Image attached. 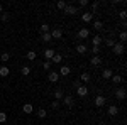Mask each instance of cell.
I'll return each mask as SVG.
<instances>
[{"label": "cell", "mask_w": 127, "mask_h": 125, "mask_svg": "<svg viewBox=\"0 0 127 125\" xmlns=\"http://www.w3.org/2000/svg\"><path fill=\"white\" fill-rule=\"evenodd\" d=\"M112 49H114V54H117V56H122V54H124V51H126L124 44H120V42H115Z\"/></svg>", "instance_id": "cell-1"}, {"label": "cell", "mask_w": 127, "mask_h": 125, "mask_svg": "<svg viewBox=\"0 0 127 125\" xmlns=\"http://www.w3.org/2000/svg\"><path fill=\"white\" fill-rule=\"evenodd\" d=\"M76 95H78L80 98H85V96L88 95V88L85 86V85H80V86L76 88Z\"/></svg>", "instance_id": "cell-2"}, {"label": "cell", "mask_w": 127, "mask_h": 125, "mask_svg": "<svg viewBox=\"0 0 127 125\" xmlns=\"http://www.w3.org/2000/svg\"><path fill=\"white\" fill-rule=\"evenodd\" d=\"M63 103L68 106V108H73L75 100H73V96H71V95H64V96H63Z\"/></svg>", "instance_id": "cell-3"}, {"label": "cell", "mask_w": 127, "mask_h": 125, "mask_svg": "<svg viewBox=\"0 0 127 125\" xmlns=\"http://www.w3.org/2000/svg\"><path fill=\"white\" fill-rule=\"evenodd\" d=\"M48 81H49V83H58V81H59V75L56 73V71H49Z\"/></svg>", "instance_id": "cell-4"}, {"label": "cell", "mask_w": 127, "mask_h": 125, "mask_svg": "<svg viewBox=\"0 0 127 125\" xmlns=\"http://www.w3.org/2000/svg\"><path fill=\"white\" fill-rule=\"evenodd\" d=\"M49 34H51V37H53V39H61V37H63V29L56 27V29H53V30H51Z\"/></svg>", "instance_id": "cell-5"}, {"label": "cell", "mask_w": 127, "mask_h": 125, "mask_svg": "<svg viewBox=\"0 0 127 125\" xmlns=\"http://www.w3.org/2000/svg\"><path fill=\"white\" fill-rule=\"evenodd\" d=\"M64 14L66 15H75V14H78V9L75 5H66L64 7Z\"/></svg>", "instance_id": "cell-6"}, {"label": "cell", "mask_w": 127, "mask_h": 125, "mask_svg": "<svg viewBox=\"0 0 127 125\" xmlns=\"http://www.w3.org/2000/svg\"><path fill=\"white\" fill-rule=\"evenodd\" d=\"M69 73H71V68H69V66H61V68H59V73H58V75L64 78V76H69Z\"/></svg>", "instance_id": "cell-7"}, {"label": "cell", "mask_w": 127, "mask_h": 125, "mask_svg": "<svg viewBox=\"0 0 127 125\" xmlns=\"http://www.w3.org/2000/svg\"><path fill=\"white\" fill-rule=\"evenodd\" d=\"M105 103H107V98L103 95H98L97 98H95V106H103Z\"/></svg>", "instance_id": "cell-8"}, {"label": "cell", "mask_w": 127, "mask_h": 125, "mask_svg": "<svg viewBox=\"0 0 127 125\" xmlns=\"http://www.w3.org/2000/svg\"><path fill=\"white\" fill-rule=\"evenodd\" d=\"M93 15H95V14H92V12H83V14H81V20H83V22H92V20H93Z\"/></svg>", "instance_id": "cell-9"}, {"label": "cell", "mask_w": 127, "mask_h": 125, "mask_svg": "<svg viewBox=\"0 0 127 125\" xmlns=\"http://www.w3.org/2000/svg\"><path fill=\"white\" fill-rule=\"evenodd\" d=\"M88 36H90V30H88L87 27H83V29L78 30V39H87Z\"/></svg>", "instance_id": "cell-10"}, {"label": "cell", "mask_w": 127, "mask_h": 125, "mask_svg": "<svg viewBox=\"0 0 127 125\" xmlns=\"http://www.w3.org/2000/svg\"><path fill=\"white\" fill-rule=\"evenodd\" d=\"M112 76H114V73H112L110 68H105V69L102 71V78H103V79H110Z\"/></svg>", "instance_id": "cell-11"}, {"label": "cell", "mask_w": 127, "mask_h": 125, "mask_svg": "<svg viewBox=\"0 0 127 125\" xmlns=\"http://www.w3.org/2000/svg\"><path fill=\"white\" fill-rule=\"evenodd\" d=\"M53 96H54V100H58V101H61V100H63V96H64V93H63V90H61V88H58V90H54V93H53Z\"/></svg>", "instance_id": "cell-12"}, {"label": "cell", "mask_w": 127, "mask_h": 125, "mask_svg": "<svg viewBox=\"0 0 127 125\" xmlns=\"http://www.w3.org/2000/svg\"><path fill=\"white\" fill-rule=\"evenodd\" d=\"M115 96H117L119 100H126V88H119V90H115Z\"/></svg>", "instance_id": "cell-13"}, {"label": "cell", "mask_w": 127, "mask_h": 125, "mask_svg": "<svg viewBox=\"0 0 127 125\" xmlns=\"http://www.w3.org/2000/svg\"><path fill=\"white\" fill-rule=\"evenodd\" d=\"M54 54H56V51H54V49H46V51H44V58H46V61H49V59H53V56H54Z\"/></svg>", "instance_id": "cell-14"}, {"label": "cell", "mask_w": 127, "mask_h": 125, "mask_svg": "<svg viewBox=\"0 0 127 125\" xmlns=\"http://www.w3.org/2000/svg\"><path fill=\"white\" fill-rule=\"evenodd\" d=\"M9 75H10L9 66H0V76H2V78H7Z\"/></svg>", "instance_id": "cell-15"}, {"label": "cell", "mask_w": 127, "mask_h": 125, "mask_svg": "<svg viewBox=\"0 0 127 125\" xmlns=\"http://www.w3.org/2000/svg\"><path fill=\"white\" fill-rule=\"evenodd\" d=\"M76 52L78 54H85V52H88V48L85 44H76Z\"/></svg>", "instance_id": "cell-16"}, {"label": "cell", "mask_w": 127, "mask_h": 125, "mask_svg": "<svg viewBox=\"0 0 127 125\" xmlns=\"http://www.w3.org/2000/svg\"><path fill=\"white\" fill-rule=\"evenodd\" d=\"M107 112H108V115H110V117H115V115L119 113V108H117L115 105H110V106H108V110H107Z\"/></svg>", "instance_id": "cell-17"}, {"label": "cell", "mask_w": 127, "mask_h": 125, "mask_svg": "<svg viewBox=\"0 0 127 125\" xmlns=\"http://www.w3.org/2000/svg\"><path fill=\"white\" fill-rule=\"evenodd\" d=\"M90 64H92V66H100V64H102V59H100V56H93V58L90 59Z\"/></svg>", "instance_id": "cell-18"}, {"label": "cell", "mask_w": 127, "mask_h": 125, "mask_svg": "<svg viewBox=\"0 0 127 125\" xmlns=\"http://www.w3.org/2000/svg\"><path fill=\"white\" fill-rule=\"evenodd\" d=\"M22 112L24 113H32L34 112V106L31 105V103H26V105H22Z\"/></svg>", "instance_id": "cell-19"}, {"label": "cell", "mask_w": 127, "mask_h": 125, "mask_svg": "<svg viewBox=\"0 0 127 125\" xmlns=\"http://www.w3.org/2000/svg\"><path fill=\"white\" fill-rule=\"evenodd\" d=\"M102 42H103L102 36H93V39H92V44H93V46H100Z\"/></svg>", "instance_id": "cell-20"}, {"label": "cell", "mask_w": 127, "mask_h": 125, "mask_svg": "<svg viewBox=\"0 0 127 125\" xmlns=\"http://www.w3.org/2000/svg\"><path fill=\"white\" fill-rule=\"evenodd\" d=\"M110 81H112V83H115V85H119V83H124V78L119 76V75H114V76L110 78Z\"/></svg>", "instance_id": "cell-21"}, {"label": "cell", "mask_w": 127, "mask_h": 125, "mask_svg": "<svg viewBox=\"0 0 127 125\" xmlns=\"http://www.w3.org/2000/svg\"><path fill=\"white\" fill-rule=\"evenodd\" d=\"M26 58L29 59V61H36V58H37V54H36V51H27Z\"/></svg>", "instance_id": "cell-22"}, {"label": "cell", "mask_w": 127, "mask_h": 125, "mask_svg": "<svg viewBox=\"0 0 127 125\" xmlns=\"http://www.w3.org/2000/svg\"><path fill=\"white\" fill-rule=\"evenodd\" d=\"M93 29L95 30H102L103 29V22H102V20H95V22H93Z\"/></svg>", "instance_id": "cell-23"}, {"label": "cell", "mask_w": 127, "mask_h": 125, "mask_svg": "<svg viewBox=\"0 0 127 125\" xmlns=\"http://www.w3.org/2000/svg\"><path fill=\"white\" fill-rule=\"evenodd\" d=\"M20 73H22V76H29L31 75V66H22L20 68Z\"/></svg>", "instance_id": "cell-24"}, {"label": "cell", "mask_w": 127, "mask_h": 125, "mask_svg": "<svg viewBox=\"0 0 127 125\" xmlns=\"http://www.w3.org/2000/svg\"><path fill=\"white\" fill-rule=\"evenodd\" d=\"M41 41H42V42H51L53 37H51V34H49V32H46V34H42V36H41Z\"/></svg>", "instance_id": "cell-25"}, {"label": "cell", "mask_w": 127, "mask_h": 125, "mask_svg": "<svg viewBox=\"0 0 127 125\" xmlns=\"http://www.w3.org/2000/svg\"><path fill=\"white\" fill-rule=\"evenodd\" d=\"M36 113H37L39 118H46V115H48V112H46L44 108H37V112H36Z\"/></svg>", "instance_id": "cell-26"}, {"label": "cell", "mask_w": 127, "mask_h": 125, "mask_svg": "<svg viewBox=\"0 0 127 125\" xmlns=\"http://www.w3.org/2000/svg\"><path fill=\"white\" fill-rule=\"evenodd\" d=\"M80 81H83V83H88V81H90V73H81V76H80Z\"/></svg>", "instance_id": "cell-27"}, {"label": "cell", "mask_w": 127, "mask_h": 125, "mask_svg": "<svg viewBox=\"0 0 127 125\" xmlns=\"http://www.w3.org/2000/svg\"><path fill=\"white\" fill-rule=\"evenodd\" d=\"M119 39H120V44H124V42L127 41V32L126 30H122V32L119 34Z\"/></svg>", "instance_id": "cell-28"}, {"label": "cell", "mask_w": 127, "mask_h": 125, "mask_svg": "<svg viewBox=\"0 0 127 125\" xmlns=\"http://www.w3.org/2000/svg\"><path fill=\"white\" fill-rule=\"evenodd\" d=\"M119 17H120V20H122L124 24H126V19H127V12H126L124 9H122L120 12H119Z\"/></svg>", "instance_id": "cell-29"}, {"label": "cell", "mask_w": 127, "mask_h": 125, "mask_svg": "<svg viewBox=\"0 0 127 125\" xmlns=\"http://www.w3.org/2000/svg\"><path fill=\"white\" fill-rule=\"evenodd\" d=\"M90 7H92V14H95V12L98 10V7H100V2H92Z\"/></svg>", "instance_id": "cell-30"}, {"label": "cell", "mask_w": 127, "mask_h": 125, "mask_svg": "<svg viewBox=\"0 0 127 125\" xmlns=\"http://www.w3.org/2000/svg\"><path fill=\"white\" fill-rule=\"evenodd\" d=\"M51 61H53V63H56V64H58V63H61V61H63V56H61V54H54V56H53V59H51Z\"/></svg>", "instance_id": "cell-31"}, {"label": "cell", "mask_w": 127, "mask_h": 125, "mask_svg": "<svg viewBox=\"0 0 127 125\" xmlns=\"http://www.w3.org/2000/svg\"><path fill=\"white\" fill-rule=\"evenodd\" d=\"M66 5H68V3H66L64 0H59L58 3H56V7H58L59 10H64V7H66Z\"/></svg>", "instance_id": "cell-32"}, {"label": "cell", "mask_w": 127, "mask_h": 125, "mask_svg": "<svg viewBox=\"0 0 127 125\" xmlns=\"http://www.w3.org/2000/svg\"><path fill=\"white\" fill-rule=\"evenodd\" d=\"M9 19H10V14H9V12H3V14L0 15V20H3V22H9Z\"/></svg>", "instance_id": "cell-33"}, {"label": "cell", "mask_w": 127, "mask_h": 125, "mask_svg": "<svg viewBox=\"0 0 127 125\" xmlns=\"http://www.w3.org/2000/svg\"><path fill=\"white\" fill-rule=\"evenodd\" d=\"M0 59H2L3 63H7V61L10 59V54L9 52H2V54H0Z\"/></svg>", "instance_id": "cell-34"}, {"label": "cell", "mask_w": 127, "mask_h": 125, "mask_svg": "<svg viewBox=\"0 0 127 125\" xmlns=\"http://www.w3.org/2000/svg\"><path fill=\"white\" fill-rule=\"evenodd\" d=\"M41 32H42V34L49 32V24H41Z\"/></svg>", "instance_id": "cell-35"}, {"label": "cell", "mask_w": 127, "mask_h": 125, "mask_svg": "<svg viewBox=\"0 0 127 125\" xmlns=\"http://www.w3.org/2000/svg\"><path fill=\"white\" fill-rule=\"evenodd\" d=\"M114 44H115V41H114V39H105V46H108V48H114Z\"/></svg>", "instance_id": "cell-36"}, {"label": "cell", "mask_w": 127, "mask_h": 125, "mask_svg": "<svg viewBox=\"0 0 127 125\" xmlns=\"http://www.w3.org/2000/svg\"><path fill=\"white\" fill-rule=\"evenodd\" d=\"M49 68H51V63H49V61H44V63H42V69L49 71Z\"/></svg>", "instance_id": "cell-37"}, {"label": "cell", "mask_w": 127, "mask_h": 125, "mask_svg": "<svg viewBox=\"0 0 127 125\" xmlns=\"http://www.w3.org/2000/svg\"><path fill=\"white\" fill-rule=\"evenodd\" d=\"M51 108H53V110H56V108H59V101H58V100H54V101L51 103Z\"/></svg>", "instance_id": "cell-38"}, {"label": "cell", "mask_w": 127, "mask_h": 125, "mask_svg": "<svg viewBox=\"0 0 127 125\" xmlns=\"http://www.w3.org/2000/svg\"><path fill=\"white\" fill-rule=\"evenodd\" d=\"M100 51H102V49H100V46H93V48H92V52H93V54H98Z\"/></svg>", "instance_id": "cell-39"}, {"label": "cell", "mask_w": 127, "mask_h": 125, "mask_svg": "<svg viewBox=\"0 0 127 125\" xmlns=\"http://www.w3.org/2000/svg\"><path fill=\"white\" fill-rule=\"evenodd\" d=\"M0 122H7V113L0 112Z\"/></svg>", "instance_id": "cell-40"}, {"label": "cell", "mask_w": 127, "mask_h": 125, "mask_svg": "<svg viewBox=\"0 0 127 125\" xmlns=\"http://www.w3.org/2000/svg\"><path fill=\"white\" fill-rule=\"evenodd\" d=\"M78 5H80V7H87V5H88V0H80Z\"/></svg>", "instance_id": "cell-41"}, {"label": "cell", "mask_w": 127, "mask_h": 125, "mask_svg": "<svg viewBox=\"0 0 127 125\" xmlns=\"http://www.w3.org/2000/svg\"><path fill=\"white\" fill-rule=\"evenodd\" d=\"M0 14H3V7L2 5H0Z\"/></svg>", "instance_id": "cell-42"}, {"label": "cell", "mask_w": 127, "mask_h": 125, "mask_svg": "<svg viewBox=\"0 0 127 125\" xmlns=\"http://www.w3.org/2000/svg\"><path fill=\"white\" fill-rule=\"evenodd\" d=\"M98 125H107V124H105V122H102V124H98Z\"/></svg>", "instance_id": "cell-43"}, {"label": "cell", "mask_w": 127, "mask_h": 125, "mask_svg": "<svg viewBox=\"0 0 127 125\" xmlns=\"http://www.w3.org/2000/svg\"><path fill=\"white\" fill-rule=\"evenodd\" d=\"M26 125H32V124H26Z\"/></svg>", "instance_id": "cell-44"}]
</instances>
